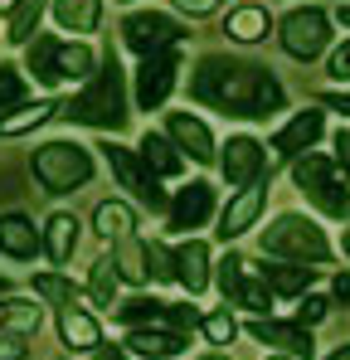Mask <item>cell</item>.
Here are the masks:
<instances>
[{"mask_svg": "<svg viewBox=\"0 0 350 360\" xmlns=\"http://www.w3.org/2000/svg\"><path fill=\"white\" fill-rule=\"evenodd\" d=\"M195 98L229 112V117H268L278 103H283V88L268 68H253V63H233V59H200V73H195Z\"/></svg>", "mask_w": 350, "mask_h": 360, "instance_id": "6da1fadb", "label": "cell"}, {"mask_svg": "<svg viewBox=\"0 0 350 360\" xmlns=\"http://www.w3.org/2000/svg\"><path fill=\"white\" fill-rule=\"evenodd\" d=\"M63 117L83 122V127H98V131H117V127H127V73H122L117 54H108V59L93 68L88 88H83L78 98H68Z\"/></svg>", "mask_w": 350, "mask_h": 360, "instance_id": "7a4b0ae2", "label": "cell"}, {"mask_svg": "<svg viewBox=\"0 0 350 360\" xmlns=\"http://www.w3.org/2000/svg\"><path fill=\"white\" fill-rule=\"evenodd\" d=\"M30 73L39 78V83H83V78H93V49L88 44H68V39H58V34H34L30 39Z\"/></svg>", "mask_w": 350, "mask_h": 360, "instance_id": "3957f363", "label": "cell"}, {"mask_svg": "<svg viewBox=\"0 0 350 360\" xmlns=\"http://www.w3.org/2000/svg\"><path fill=\"white\" fill-rule=\"evenodd\" d=\"M30 166H34V180L49 195H63V190H73V185H83V180L93 176V156L78 141H44Z\"/></svg>", "mask_w": 350, "mask_h": 360, "instance_id": "277c9868", "label": "cell"}, {"mask_svg": "<svg viewBox=\"0 0 350 360\" xmlns=\"http://www.w3.org/2000/svg\"><path fill=\"white\" fill-rule=\"evenodd\" d=\"M263 253H278V258H297V263H321L326 258V239H321V229L311 224V219H302V214H283V219H273L268 229H263Z\"/></svg>", "mask_w": 350, "mask_h": 360, "instance_id": "5b68a950", "label": "cell"}, {"mask_svg": "<svg viewBox=\"0 0 350 360\" xmlns=\"http://www.w3.org/2000/svg\"><path fill=\"white\" fill-rule=\"evenodd\" d=\"M292 176L302 185V195H311L326 214H336V219L350 214V190H341V180L331 176V161H326V156H302V161L292 166Z\"/></svg>", "mask_w": 350, "mask_h": 360, "instance_id": "8992f818", "label": "cell"}, {"mask_svg": "<svg viewBox=\"0 0 350 360\" xmlns=\"http://www.w3.org/2000/svg\"><path fill=\"white\" fill-rule=\"evenodd\" d=\"M175 73H180V44H166V49L141 54V68H136V103H141L146 112L171 98Z\"/></svg>", "mask_w": 350, "mask_h": 360, "instance_id": "52a82bcc", "label": "cell"}, {"mask_svg": "<svg viewBox=\"0 0 350 360\" xmlns=\"http://www.w3.org/2000/svg\"><path fill=\"white\" fill-rule=\"evenodd\" d=\"M331 44V15L306 5V10H292L283 20V49L292 59H316L321 49Z\"/></svg>", "mask_w": 350, "mask_h": 360, "instance_id": "ba28073f", "label": "cell"}, {"mask_svg": "<svg viewBox=\"0 0 350 360\" xmlns=\"http://www.w3.org/2000/svg\"><path fill=\"white\" fill-rule=\"evenodd\" d=\"M185 30H180V20L171 15H161V10H136V15H127V25H122V39H127V49L131 54H151V49H166L175 44Z\"/></svg>", "mask_w": 350, "mask_h": 360, "instance_id": "9c48e42d", "label": "cell"}, {"mask_svg": "<svg viewBox=\"0 0 350 360\" xmlns=\"http://www.w3.org/2000/svg\"><path fill=\"white\" fill-rule=\"evenodd\" d=\"M103 151H108V166H112V176L122 180V190H131V200H141V205H151V210H166V190L156 185L151 171L136 166V151H127V146H117V141H108Z\"/></svg>", "mask_w": 350, "mask_h": 360, "instance_id": "30bf717a", "label": "cell"}, {"mask_svg": "<svg viewBox=\"0 0 350 360\" xmlns=\"http://www.w3.org/2000/svg\"><path fill=\"white\" fill-rule=\"evenodd\" d=\"M263 205H268V185H263V180L238 185V195L229 200V210L219 214V239L229 243V239H238L243 229H253V224H258V214H263Z\"/></svg>", "mask_w": 350, "mask_h": 360, "instance_id": "8fae6325", "label": "cell"}, {"mask_svg": "<svg viewBox=\"0 0 350 360\" xmlns=\"http://www.w3.org/2000/svg\"><path fill=\"white\" fill-rule=\"evenodd\" d=\"M209 210H214V185H209V180L185 185L171 200V229H200V224L209 219Z\"/></svg>", "mask_w": 350, "mask_h": 360, "instance_id": "7c38bea8", "label": "cell"}, {"mask_svg": "<svg viewBox=\"0 0 350 360\" xmlns=\"http://www.w3.org/2000/svg\"><path fill=\"white\" fill-rule=\"evenodd\" d=\"M219 166H224V180H229V185H248V180L263 176V146H258L253 136H229Z\"/></svg>", "mask_w": 350, "mask_h": 360, "instance_id": "4fadbf2b", "label": "cell"}, {"mask_svg": "<svg viewBox=\"0 0 350 360\" xmlns=\"http://www.w3.org/2000/svg\"><path fill=\"white\" fill-rule=\"evenodd\" d=\"M175 283H180L185 292H205V288H209V248L200 239L175 248Z\"/></svg>", "mask_w": 350, "mask_h": 360, "instance_id": "5bb4252c", "label": "cell"}, {"mask_svg": "<svg viewBox=\"0 0 350 360\" xmlns=\"http://www.w3.org/2000/svg\"><path fill=\"white\" fill-rule=\"evenodd\" d=\"M171 141L180 151H190V161H209L214 156V136H209V127L200 117H190V112H171Z\"/></svg>", "mask_w": 350, "mask_h": 360, "instance_id": "9a60e30c", "label": "cell"}, {"mask_svg": "<svg viewBox=\"0 0 350 360\" xmlns=\"http://www.w3.org/2000/svg\"><path fill=\"white\" fill-rule=\"evenodd\" d=\"M44 248V234L25 219V214H0V253L10 258H34Z\"/></svg>", "mask_w": 350, "mask_h": 360, "instance_id": "2e32d148", "label": "cell"}, {"mask_svg": "<svg viewBox=\"0 0 350 360\" xmlns=\"http://www.w3.org/2000/svg\"><path fill=\"white\" fill-rule=\"evenodd\" d=\"M127 346L136 351V356L146 360H171L185 351V331H156V326H131V336H127Z\"/></svg>", "mask_w": 350, "mask_h": 360, "instance_id": "e0dca14e", "label": "cell"}, {"mask_svg": "<svg viewBox=\"0 0 350 360\" xmlns=\"http://www.w3.org/2000/svg\"><path fill=\"white\" fill-rule=\"evenodd\" d=\"M49 10L63 34H93L103 25V0H54Z\"/></svg>", "mask_w": 350, "mask_h": 360, "instance_id": "ac0fdd59", "label": "cell"}, {"mask_svg": "<svg viewBox=\"0 0 350 360\" xmlns=\"http://www.w3.org/2000/svg\"><path fill=\"white\" fill-rule=\"evenodd\" d=\"M58 336H63V346H73V351H98V346H103V326H98V316H88L83 307H63V316H58Z\"/></svg>", "mask_w": 350, "mask_h": 360, "instance_id": "d6986e66", "label": "cell"}, {"mask_svg": "<svg viewBox=\"0 0 350 360\" xmlns=\"http://www.w3.org/2000/svg\"><path fill=\"white\" fill-rule=\"evenodd\" d=\"M224 34L238 39V44L268 39V10H263V5H233L229 15H224Z\"/></svg>", "mask_w": 350, "mask_h": 360, "instance_id": "ffe728a7", "label": "cell"}, {"mask_svg": "<svg viewBox=\"0 0 350 360\" xmlns=\"http://www.w3.org/2000/svg\"><path fill=\"white\" fill-rule=\"evenodd\" d=\"M248 331H253V341H263V346H287L292 356H311V331H306V326H283V321H253Z\"/></svg>", "mask_w": 350, "mask_h": 360, "instance_id": "44dd1931", "label": "cell"}, {"mask_svg": "<svg viewBox=\"0 0 350 360\" xmlns=\"http://www.w3.org/2000/svg\"><path fill=\"white\" fill-rule=\"evenodd\" d=\"M316 136H321V112H297V117L273 136V151H287V156L292 151H306Z\"/></svg>", "mask_w": 350, "mask_h": 360, "instance_id": "7402d4cb", "label": "cell"}, {"mask_svg": "<svg viewBox=\"0 0 350 360\" xmlns=\"http://www.w3.org/2000/svg\"><path fill=\"white\" fill-rule=\"evenodd\" d=\"M141 161H146L156 176H180V171H185L180 146L166 141V136H156V131H146V136H141Z\"/></svg>", "mask_w": 350, "mask_h": 360, "instance_id": "603a6c76", "label": "cell"}, {"mask_svg": "<svg viewBox=\"0 0 350 360\" xmlns=\"http://www.w3.org/2000/svg\"><path fill=\"white\" fill-rule=\"evenodd\" d=\"M73 248H78V219L73 214H49V224H44V253L54 263H68Z\"/></svg>", "mask_w": 350, "mask_h": 360, "instance_id": "cb8c5ba5", "label": "cell"}, {"mask_svg": "<svg viewBox=\"0 0 350 360\" xmlns=\"http://www.w3.org/2000/svg\"><path fill=\"white\" fill-rule=\"evenodd\" d=\"M93 224H98L103 239H127V234L136 229V214H131V205H122V200H103V205L93 210Z\"/></svg>", "mask_w": 350, "mask_h": 360, "instance_id": "d4e9b609", "label": "cell"}, {"mask_svg": "<svg viewBox=\"0 0 350 360\" xmlns=\"http://www.w3.org/2000/svg\"><path fill=\"white\" fill-rule=\"evenodd\" d=\"M44 5L49 0H20L15 10H10V44H30L34 34H39V15H44Z\"/></svg>", "mask_w": 350, "mask_h": 360, "instance_id": "484cf974", "label": "cell"}, {"mask_svg": "<svg viewBox=\"0 0 350 360\" xmlns=\"http://www.w3.org/2000/svg\"><path fill=\"white\" fill-rule=\"evenodd\" d=\"M311 273L316 268H302V263H278V268H263V283L273 288V292H306L311 288Z\"/></svg>", "mask_w": 350, "mask_h": 360, "instance_id": "4316f807", "label": "cell"}, {"mask_svg": "<svg viewBox=\"0 0 350 360\" xmlns=\"http://www.w3.org/2000/svg\"><path fill=\"white\" fill-rule=\"evenodd\" d=\"M117 263L112 258H98L93 263V273H88V297L98 302V307H117Z\"/></svg>", "mask_w": 350, "mask_h": 360, "instance_id": "83f0119b", "label": "cell"}, {"mask_svg": "<svg viewBox=\"0 0 350 360\" xmlns=\"http://www.w3.org/2000/svg\"><path fill=\"white\" fill-rule=\"evenodd\" d=\"M112 263H117V273H122V278H131V283H146V278H151V268H146V243L131 239V234L122 239V248H117Z\"/></svg>", "mask_w": 350, "mask_h": 360, "instance_id": "f1b7e54d", "label": "cell"}, {"mask_svg": "<svg viewBox=\"0 0 350 360\" xmlns=\"http://www.w3.org/2000/svg\"><path fill=\"white\" fill-rule=\"evenodd\" d=\"M54 112H58L54 103H34V108H20L15 117H0V131H5V136H25V131L44 127V122L54 117Z\"/></svg>", "mask_w": 350, "mask_h": 360, "instance_id": "f546056e", "label": "cell"}, {"mask_svg": "<svg viewBox=\"0 0 350 360\" xmlns=\"http://www.w3.org/2000/svg\"><path fill=\"white\" fill-rule=\"evenodd\" d=\"M117 316L127 326H146V321H166V302L156 297H131V302H117Z\"/></svg>", "mask_w": 350, "mask_h": 360, "instance_id": "4dcf8cb0", "label": "cell"}, {"mask_svg": "<svg viewBox=\"0 0 350 360\" xmlns=\"http://www.w3.org/2000/svg\"><path fill=\"white\" fill-rule=\"evenodd\" d=\"M34 292L44 302H54V307H78V297H83V292H78L68 278H58V273H39V278H34Z\"/></svg>", "mask_w": 350, "mask_h": 360, "instance_id": "1f68e13d", "label": "cell"}, {"mask_svg": "<svg viewBox=\"0 0 350 360\" xmlns=\"http://www.w3.org/2000/svg\"><path fill=\"white\" fill-rule=\"evenodd\" d=\"M30 98V83L15 63H0V112H15L20 103Z\"/></svg>", "mask_w": 350, "mask_h": 360, "instance_id": "d6a6232c", "label": "cell"}, {"mask_svg": "<svg viewBox=\"0 0 350 360\" xmlns=\"http://www.w3.org/2000/svg\"><path fill=\"white\" fill-rule=\"evenodd\" d=\"M229 302H238V307H248V311H268L273 307V288L263 283V278H238V288H233V297Z\"/></svg>", "mask_w": 350, "mask_h": 360, "instance_id": "836d02e7", "label": "cell"}, {"mask_svg": "<svg viewBox=\"0 0 350 360\" xmlns=\"http://www.w3.org/2000/svg\"><path fill=\"white\" fill-rule=\"evenodd\" d=\"M39 316H44V311H39V307H34V302H5V326H15V331H25V336H30V331H39Z\"/></svg>", "mask_w": 350, "mask_h": 360, "instance_id": "e575fe53", "label": "cell"}, {"mask_svg": "<svg viewBox=\"0 0 350 360\" xmlns=\"http://www.w3.org/2000/svg\"><path fill=\"white\" fill-rule=\"evenodd\" d=\"M200 326H205V336H209L214 346H229L233 336H238V321H233L229 311H214V316H205Z\"/></svg>", "mask_w": 350, "mask_h": 360, "instance_id": "d590c367", "label": "cell"}, {"mask_svg": "<svg viewBox=\"0 0 350 360\" xmlns=\"http://www.w3.org/2000/svg\"><path fill=\"white\" fill-rule=\"evenodd\" d=\"M30 356V336L15 326H0V360H25Z\"/></svg>", "mask_w": 350, "mask_h": 360, "instance_id": "8d00e7d4", "label": "cell"}, {"mask_svg": "<svg viewBox=\"0 0 350 360\" xmlns=\"http://www.w3.org/2000/svg\"><path fill=\"white\" fill-rule=\"evenodd\" d=\"M146 268L151 278H175V253H166L161 243H146Z\"/></svg>", "mask_w": 350, "mask_h": 360, "instance_id": "74e56055", "label": "cell"}, {"mask_svg": "<svg viewBox=\"0 0 350 360\" xmlns=\"http://www.w3.org/2000/svg\"><path fill=\"white\" fill-rule=\"evenodd\" d=\"M243 268H248V263H243V258H224V263H219V288H224V297H233V288H238V278H243Z\"/></svg>", "mask_w": 350, "mask_h": 360, "instance_id": "f35d334b", "label": "cell"}, {"mask_svg": "<svg viewBox=\"0 0 350 360\" xmlns=\"http://www.w3.org/2000/svg\"><path fill=\"white\" fill-rule=\"evenodd\" d=\"M326 311H331V302H326V297H306L302 307H297V321H302V326H316Z\"/></svg>", "mask_w": 350, "mask_h": 360, "instance_id": "ab89813d", "label": "cell"}, {"mask_svg": "<svg viewBox=\"0 0 350 360\" xmlns=\"http://www.w3.org/2000/svg\"><path fill=\"white\" fill-rule=\"evenodd\" d=\"M166 321H171L175 331H195L200 326V311L195 307H166Z\"/></svg>", "mask_w": 350, "mask_h": 360, "instance_id": "60d3db41", "label": "cell"}, {"mask_svg": "<svg viewBox=\"0 0 350 360\" xmlns=\"http://www.w3.org/2000/svg\"><path fill=\"white\" fill-rule=\"evenodd\" d=\"M331 73H336L341 83H350V39L341 44V49H336V59H331Z\"/></svg>", "mask_w": 350, "mask_h": 360, "instance_id": "b9f144b4", "label": "cell"}, {"mask_svg": "<svg viewBox=\"0 0 350 360\" xmlns=\"http://www.w3.org/2000/svg\"><path fill=\"white\" fill-rule=\"evenodd\" d=\"M180 10H190V15H209V10H219V0H175Z\"/></svg>", "mask_w": 350, "mask_h": 360, "instance_id": "7bdbcfd3", "label": "cell"}, {"mask_svg": "<svg viewBox=\"0 0 350 360\" xmlns=\"http://www.w3.org/2000/svg\"><path fill=\"white\" fill-rule=\"evenodd\" d=\"M336 156H341V166L350 171V131H341V136H336Z\"/></svg>", "mask_w": 350, "mask_h": 360, "instance_id": "ee69618b", "label": "cell"}, {"mask_svg": "<svg viewBox=\"0 0 350 360\" xmlns=\"http://www.w3.org/2000/svg\"><path fill=\"white\" fill-rule=\"evenodd\" d=\"M336 297H341V302H350V278H346V273L336 278Z\"/></svg>", "mask_w": 350, "mask_h": 360, "instance_id": "f6af8a7d", "label": "cell"}, {"mask_svg": "<svg viewBox=\"0 0 350 360\" xmlns=\"http://www.w3.org/2000/svg\"><path fill=\"white\" fill-rule=\"evenodd\" d=\"M98 360H127V351H117V346H112V351H108V346H98Z\"/></svg>", "mask_w": 350, "mask_h": 360, "instance_id": "bcb514c9", "label": "cell"}, {"mask_svg": "<svg viewBox=\"0 0 350 360\" xmlns=\"http://www.w3.org/2000/svg\"><path fill=\"white\" fill-rule=\"evenodd\" d=\"M15 5H20V0H0V15H10V10H15Z\"/></svg>", "mask_w": 350, "mask_h": 360, "instance_id": "7dc6e473", "label": "cell"}, {"mask_svg": "<svg viewBox=\"0 0 350 360\" xmlns=\"http://www.w3.org/2000/svg\"><path fill=\"white\" fill-rule=\"evenodd\" d=\"M326 360H350V346H341V351H336V356H326Z\"/></svg>", "mask_w": 350, "mask_h": 360, "instance_id": "c3c4849f", "label": "cell"}, {"mask_svg": "<svg viewBox=\"0 0 350 360\" xmlns=\"http://www.w3.org/2000/svg\"><path fill=\"white\" fill-rule=\"evenodd\" d=\"M341 25H346V30H350V10H341Z\"/></svg>", "mask_w": 350, "mask_h": 360, "instance_id": "681fc988", "label": "cell"}, {"mask_svg": "<svg viewBox=\"0 0 350 360\" xmlns=\"http://www.w3.org/2000/svg\"><path fill=\"white\" fill-rule=\"evenodd\" d=\"M0 326H5V302H0Z\"/></svg>", "mask_w": 350, "mask_h": 360, "instance_id": "f907efd6", "label": "cell"}, {"mask_svg": "<svg viewBox=\"0 0 350 360\" xmlns=\"http://www.w3.org/2000/svg\"><path fill=\"white\" fill-rule=\"evenodd\" d=\"M205 360H229V356H205Z\"/></svg>", "mask_w": 350, "mask_h": 360, "instance_id": "816d5d0a", "label": "cell"}, {"mask_svg": "<svg viewBox=\"0 0 350 360\" xmlns=\"http://www.w3.org/2000/svg\"><path fill=\"white\" fill-rule=\"evenodd\" d=\"M346 253H350V229H346Z\"/></svg>", "mask_w": 350, "mask_h": 360, "instance_id": "f5cc1de1", "label": "cell"}, {"mask_svg": "<svg viewBox=\"0 0 350 360\" xmlns=\"http://www.w3.org/2000/svg\"><path fill=\"white\" fill-rule=\"evenodd\" d=\"M5 288H10V283H5V278H0V292H5Z\"/></svg>", "mask_w": 350, "mask_h": 360, "instance_id": "db71d44e", "label": "cell"}, {"mask_svg": "<svg viewBox=\"0 0 350 360\" xmlns=\"http://www.w3.org/2000/svg\"><path fill=\"white\" fill-rule=\"evenodd\" d=\"M273 360H287V356H273Z\"/></svg>", "mask_w": 350, "mask_h": 360, "instance_id": "11a10c76", "label": "cell"}, {"mask_svg": "<svg viewBox=\"0 0 350 360\" xmlns=\"http://www.w3.org/2000/svg\"><path fill=\"white\" fill-rule=\"evenodd\" d=\"M122 5H127V0H122Z\"/></svg>", "mask_w": 350, "mask_h": 360, "instance_id": "9f6ffc18", "label": "cell"}]
</instances>
